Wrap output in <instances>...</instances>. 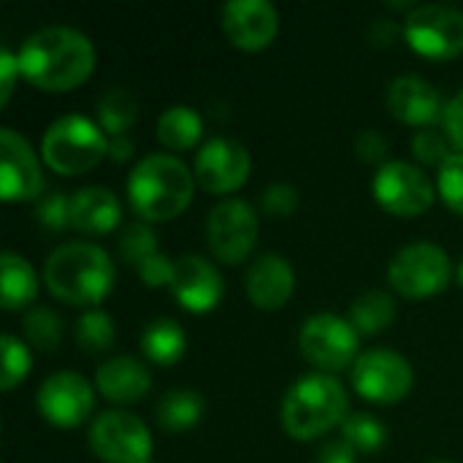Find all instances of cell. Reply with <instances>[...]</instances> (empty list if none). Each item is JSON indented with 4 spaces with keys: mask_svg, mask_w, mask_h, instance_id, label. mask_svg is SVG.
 I'll return each mask as SVG.
<instances>
[{
    "mask_svg": "<svg viewBox=\"0 0 463 463\" xmlns=\"http://www.w3.org/2000/svg\"><path fill=\"white\" fill-rule=\"evenodd\" d=\"M19 73L52 92L79 87L95 68V46L87 33L71 24H43L33 30L16 52Z\"/></svg>",
    "mask_w": 463,
    "mask_h": 463,
    "instance_id": "6da1fadb",
    "label": "cell"
},
{
    "mask_svg": "<svg viewBox=\"0 0 463 463\" xmlns=\"http://www.w3.org/2000/svg\"><path fill=\"white\" fill-rule=\"evenodd\" d=\"M43 282L65 304L87 307L103 301L114 288V260L100 244L62 241L43 263Z\"/></svg>",
    "mask_w": 463,
    "mask_h": 463,
    "instance_id": "7a4b0ae2",
    "label": "cell"
},
{
    "mask_svg": "<svg viewBox=\"0 0 463 463\" xmlns=\"http://www.w3.org/2000/svg\"><path fill=\"white\" fill-rule=\"evenodd\" d=\"M195 174L168 152L144 155L128 182V201L144 222H163L184 212L193 198Z\"/></svg>",
    "mask_w": 463,
    "mask_h": 463,
    "instance_id": "3957f363",
    "label": "cell"
},
{
    "mask_svg": "<svg viewBox=\"0 0 463 463\" xmlns=\"http://www.w3.org/2000/svg\"><path fill=\"white\" fill-rule=\"evenodd\" d=\"M347 415H350V396L345 385L326 372H312L298 377L288 388L279 407L282 429L293 439H317L334 426H342Z\"/></svg>",
    "mask_w": 463,
    "mask_h": 463,
    "instance_id": "277c9868",
    "label": "cell"
},
{
    "mask_svg": "<svg viewBox=\"0 0 463 463\" xmlns=\"http://www.w3.org/2000/svg\"><path fill=\"white\" fill-rule=\"evenodd\" d=\"M41 155L57 174L76 176L95 168L109 155V136L87 114L71 111L57 117L43 130Z\"/></svg>",
    "mask_w": 463,
    "mask_h": 463,
    "instance_id": "5b68a950",
    "label": "cell"
},
{
    "mask_svg": "<svg viewBox=\"0 0 463 463\" xmlns=\"http://www.w3.org/2000/svg\"><path fill=\"white\" fill-rule=\"evenodd\" d=\"M453 277L450 255L434 241L404 244L388 263L391 285L410 298H426L448 288Z\"/></svg>",
    "mask_w": 463,
    "mask_h": 463,
    "instance_id": "8992f818",
    "label": "cell"
},
{
    "mask_svg": "<svg viewBox=\"0 0 463 463\" xmlns=\"http://www.w3.org/2000/svg\"><path fill=\"white\" fill-rule=\"evenodd\" d=\"M87 442L103 463H149L152 434L146 423L128 410H106L92 418Z\"/></svg>",
    "mask_w": 463,
    "mask_h": 463,
    "instance_id": "52a82bcc",
    "label": "cell"
},
{
    "mask_svg": "<svg viewBox=\"0 0 463 463\" xmlns=\"http://www.w3.org/2000/svg\"><path fill=\"white\" fill-rule=\"evenodd\" d=\"M350 380L364 399L377 404H391L412 391L415 369L402 353L391 347H369L358 353V358L353 361Z\"/></svg>",
    "mask_w": 463,
    "mask_h": 463,
    "instance_id": "ba28073f",
    "label": "cell"
},
{
    "mask_svg": "<svg viewBox=\"0 0 463 463\" xmlns=\"http://www.w3.org/2000/svg\"><path fill=\"white\" fill-rule=\"evenodd\" d=\"M404 38L423 57H456L463 52V11L450 3H418L404 16Z\"/></svg>",
    "mask_w": 463,
    "mask_h": 463,
    "instance_id": "9c48e42d",
    "label": "cell"
},
{
    "mask_svg": "<svg viewBox=\"0 0 463 463\" xmlns=\"http://www.w3.org/2000/svg\"><path fill=\"white\" fill-rule=\"evenodd\" d=\"M358 336L361 334L347 317H339L334 312H317L301 323L298 347L312 366L328 374L345 369L347 364L353 366V361L358 358Z\"/></svg>",
    "mask_w": 463,
    "mask_h": 463,
    "instance_id": "30bf717a",
    "label": "cell"
},
{
    "mask_svg": "<svg viewBox=\"0 0 463 463\" xmlns=\"http://www.w3.org/2000/svg\"><path fill=\"white\" fill-rule=\"evenodd\" d=\"M206 241L217 260L239 263L258 241V212L244 198H222L206 214Z\"/></svg>",
    "mask_w": 463,
    "mask_h": 463,
    "instance_id": "8fae6325",
    "label": "cell"
},
{
    "mask_svg": "<svg viewBox=\"0 0 463 463\" xmlns=\"http://www.w3.org/2000/svg\"><path fill=\"white\" fill-rule=\"evenodd\" d=\"M374 198L393 214L415 217L434 203L431 176L410 160H385L372 182Z\"/></svg>",
    "mask_w": 463,
    "mask_h": 463,
    "instance_id": "7c38bea8",
    "label": "cell"
},
{
    "mask_svg": "<svg viewBox=\"0 0 463 463\" xmlns=\"http://www.w3.org/2000/svg\"><path fill=\"white\" fill-rule=\"evenodd\" d=\"M35 407L49 423L73 429L90 418V412L95 407V391L84 374L60 369V372H52L38 385Z\"/></svg>",
    "mask_w": 463,
    "mask_h": 463,
    "instance_id": "4fadbf2b",
    "label": "cell"
},
{
    "mask_svg": "<svg viewBox=\"0 0 463 463\" xmlns=\"http://www.w3.org/2000/svg\"><path fill=\"white\" fill-rule=\"evenodd\" d=\"M250 165H252V157L241 141L231 136H214L198 149L193 174H195V182L206 193L225 195V193L239 190L247 182Z\"/></svg>",
    "mask_w": 463,
    "mask_h": 463,
    "instance_id": "5bb4252c",
    "label": "cell"
},
{
    "mask_svg": "<svg viewBox=\"0 0 463 463\" xmlns=\"http://www.w3.org/2000/svg\"><path fill=\"white\" fill-rule=\"evenodd\" d=\"M0 190L3 201H38L43 193V174L38 155L22 133L0 128Z\"/></svg>",
    "mask_w": 463,
    "mask_h": 463,
    "instance_id": "9a60e30c",
    "label": "cell"
},
{
    "mask_svg": "<svg viewBox=\"0 0 463 463\" xmlns=\"http://www.w3.org/2000/svg\"><path fill=\"white\" fill-rule=\"evenodd\" d=\"M171 293L174 298L190 309V312H209L222 298L225 282L217 266L195 252H187L174 260V277H171Z\"/></svg>",
    "mask_w": 463,
    "mask_h": 463,
    "instance_id": "2e32d148",
    "label": "cell"
},
{
    "mask_svg": "<svg viewBox=\"0 0 463 463\" xmlns=\"http://www.w3.org/2000/svg\"><path fill=\"white\" fill-rule=\"evenodd\" d=\"M222 30L239 49H263L279 30V14L271 0H228L222 5Z\"/></svg>",
    "mask_w": 463,
    "mask_h": 463,
    "instance_id": "e0dca14e",
    "label": "cell"
},
{
    "mask_svg": "<svg viewBox=\"0 0 463 463\" xmlns=\"http://www.w3.org/2000/svg\"><path fill=\"white\" fill-rule=\"evenodd\" d=\"M385 103L393 117H399L407 125L431 128L445 114L442 92L418 73H402L396 76L385 90Z\"/></svg>",
    "mask_w": 463,
    "mask_h": 463,
    "instance_id": "ac0fdd59",
    "label": "cell"
},
{
    "mask_svg": "<svg viewBox=\"0 0 463 463\" xmlns=\"http://www.w3.org/2000/svg\"><path fill=\"white\" fill-rule=\"evenodd\" d=\"M244 288H247L250 301L258 309L285 307V301L293 296V288H296V274H293L290 260L279 252L258 255L244 274Z\"/></svg>",
    "mask_w": 463,
    "mask_h": 463,
    "instance_id": "d6986e66",
    "label": "cell"
},
{
    "mask_svg": "<svg viewBox=\"0 0 463 463\" xmlns=\"http://www.w3.org/2000/svg\"><path fill=\"white\" fill-rule=\"evenodd\" d=\"M98 391L117 404H133L144 399L152 388V372L144 361L133 355H114L103 361L95 372Z\"/></svg>",
    "mask_w": 463,
    "mask_h": 463,
    "instance_id": "ffe728a7",
    "label": "cell"
},
{
    "mask_svg": "<svg viewBox=\"0 0 463 463\" xmlns=\"http://www.w3.org/2000/svg\"><path fill=\"white\" fill-rule=\"evenodd\" d=\"M122 217V203L114 190L87 184L71 193V225L81 233H109Z\"/></svg>",
    "mask_w": 463,
    "mask_h": 463,
    "instance_id": "44dd1931",
    "label": "cell"
},
{
    "mask_svg": "<svg viewBox=\"0 0 463 463\" xmlns=\"http://www.w3.org/2000/svg\"><path fill=\"white\" fill-rule=\"evenodd\" d=\"M203 410H206V402H203V396L198 391H193V388H171L157 399L155 420H157L160 429H165L171 434H179V431L193 429L203 418Z\"/></svg>",
    "mask_w": 463,
    "mask_h": 463,
    "instance_id": "7402d4cb",
    "label": "cell"
},
{
    "mask_svg": "<svg viewBox=\"0 0 463 463\" xmlns=\"http://www.w3.org/2000/svg\"><path fill=\"white\" fill-rule=\"evenodd\" d=\"M141 350L160 366L176 364L187 350V334L174 317H155L141 331Z\"/></svg>",
    "mask_w": 463,
    "mask_h": 463,
    "instance_id": "603a6c76",
    "label": "cell"
},
{
    "mask_svg": "<svg viewBox=\"0 0 463 463\" xmlns=\"http://www.w3.org/2000/svg\"><path fill=\"white\" fill-rule=\"evenodd\" d=\"M0 271H3V282H0L3 307L5 309L27 307L38 293V277H35V269L30 266V260L14 250H5L0 255Z\"/></svg>",
    "mask_w": 463,
    "mask_h": 463,
    "instance_id": "cb8c5ba5",
    "label": "cell"
},
{
    "mask_svg": "<svg viewBox=\"0 0 463 463\" xmlns=\"http://www.w3.org/2000/svg\"><path fill=\"white\" fill-rule=\"evenodd\" d=\"M203 133L201 114L187 103H174L157 117V138L168 149H190Z\"/></svg>",
    "mask_w": 463,
    "mask_h": 463,
    "instance_id": "d4e9b609",
    "label": "cell"
},
{
    "mask_svg": "<svg viewBox=\"0 0 463 463\" xmlns=\"http://www.w3.org/2000/svg\"><path fill=\"white\" fill-rule=\"evenodd\" d=\"M98 111V125L103 128L106 136H125V130L136 122L138 117V100L128 87H106L95 103Z\"/></svg>",
    "mask_w": 463,
    "mask_h": 463,
    "instance_id": "484cf974",
    "label": "cell"
},
{
    "mask_svg": "<svg viewBox=\"0 0 463 463\" xmlns=\"http://www.w3.org/2000/svg\"><path fill=\"white\" fill-rule=\"evenodd\" d=\"M396 317V301L385 290H366L350 304L347 320L358 334H380L385 331Z\"/></svg>",
    "mask_w": 463,
    "mask_h": 463,
    "instance_id": "4316f807",
    "label": "cell"
},
{
    "mask_svg": "<svg viewBox=\"0 0 463 463\" xmlns=\"http://www.w3.org/2000/svg\"><path fill=\"white\" fill-rule=\"evenodd\" d=\"M73 336H76V345L84 350V353H106L114 339H117V326H114V317L106 312V309H87L76 326H73Z\"/></svg>",
    "mask_w": 463,
    "mask_h": 463,
    "instance_id": "83f0119b",
    "label": "cell"
},
{
    "mask_svg": "<svg viewBox=\"0 0 463 463\" xmlns=\"http://www.w3.org/2000/svg\"><path fill=\"white\" fill-rule=\"evenodd\" d=\"M385 426L380 418L369 415V412H350L342 423V439L355 448V453H372V450H380L385 445Z\"/></svg>",
    "mask_w": 463,
    "mask_h": 463,
    "instance_id": "f1b7e54d",
    "label": "cell"
},
{
    "mask_svg": "<svg viewBox=\"0 0 463 463\" xmlns=\"http://www.w3.org/2000/svg\"><path fill=\"white\" fill-rule=\"evenodd\" d=\"M24 334L41 350H54L62 336V320L52 307H30L24 312Z\"/></svg>",
    "mask_w": 463,
    "mask_h": 463,
    "instance_id": "f546056e",
    "label": "cell"
},
{
    "mask_svg": "<svg viewBox=\"0 0 463 463\" xmlns=\"http://www.w3.org/2000/svg\"><path fill=\"white\" fill-rule=\"evenodd\" d=\"M0 350H3V369H0V388L11 391L16 383H22L30 372V350L27 345L14 336V334H3L0 336Z\"/></svg>",
    "mask_w": 463,
    "mask_h": 463,
    "instance_id": "4dcf8cb0",
    "label": "cell"
},
{
    "mask_svg": "<svg viewBox=\"0 0 463 463\" xmlns=\"http://www.w3.org/2000/svg\"><path fill=\"white\" fill-rule=\"evenodd\" d=\"M155 252H160V250H157V233H155L144 220L128 222V225L122 228V233H119V255H122L128 263L138 266L141 260H146V258L155 255Z\"/></svg>",
    "mask_w": 463,
    "mask_h": 463,
    "instance_id": "1f68e13d",
    "label": "cell"
},
{
    "mask_svg": "<svg viewBox=\"0 0 463 463\" xmlns=\"http://www.w3.org/2000/svg\"><path fill=\"white\" fill-rule=\"evenodd\" d=\"M437 190L445 198V203L463 214V152H453L437 174Z\"/></svg>",
    "mask_w": 463,
    "mask_h": 463,
    "instance_id": "d6a6232c",
    "label": "cell"
},
{
    "mask_svg": "<svg viewBox=\"0 0 463 463\" xmlns=\"http://www.w3.org/2000/svg\"><path fill=\"white\" fill-rule=\"evenodd\" d=\"M35 220L46 231H62L65 225H71V195L60 190L41 193V198L35 201Z\"/></svg>",
    "mask_w": 463,
    "mask_h": 463,
    "instance_id": "836d02e7",
    "label": "cell"
},
{
    "mask_svg": "<svg viewBox=\"0 0 463 463\" xmlns=\"http://www.w3.org/2000/svg\"><path fill=\"white\" fill-rule=\"evenodd\" d=\"M412 155L423 163H437L442 165L453 152H450V141L442 130H437L434 125L431 128H420L415 136H412Z\"/></svg>",
    "mask_w": 463,
    "mask_h": 463,
    "instance_id": "e575fe53",
    "label": "cell"
},
{
    "mask_svg": "<svg viewBox=\"0 0 463 463\" xmlns=\"http://www.w3.org/2000/svg\"><path fill=\"white\" fill-rule=\"evenodd\" d=\"M260 206L271 217H288L298 206V190L290 182H271L260 193Z\"/></svg>",
    "mask_w": 463,
    "mask_h": 463,
    "instance_id": "d590c367",
    "label": "cell"
},
{
    "mask_svg": "<svg viewBox=\"0 0 463 463\" xmlns=\"http://www.w3.org/2000/svg\"><path fill=\"white\" fill-rule=\"evenodd\" d=\"M138 277L144 279V285L149 288H160V285H171V277H174V260L165 255V252H155L149 255L146 260H141L136 266Z\"/></svg>",
    "mask_w": 463,
    "mask_h": 463,
    "instance_id": "8d00e7d4",
    "label": "cell"
},
{
    "mask_svg": "<svg viewBox=\"0 0 463 463\" xmlns=\"http://www.w3.org/2000/svg\"><path fill=\"white\" fill-rule=\"evenodd\" d=\"M355 152L366 163H380L388 155V138L377 128H364L355 138Z\"/></svg>",
    "mask_w": 463,
    "mask_h": 463,
    "instance_id": "74e56055",
    "label": "cell"
},
{
    "mask_svg": "<svg viewBox=\"0 0 463 463\" xmlns=\"http://www.w3.org/2000/svg\"><path fill=\"white\" fill-rule=\"evenodd\" d=\"M442 125L448 130V138L463 149V87L448 100L445 114H442Z\"/></svg>",
    "mask_w": 463,
    "mask_h": 463,
    "instance_id": "f35d334b",
    "label": "cell"
},
{
    "mask_svg": "<svg viewBox=\"0 0 463 463\" xmlns=\"http://www.w3.org/2000/svg\"><path fill=\"white\" fill-rule=\"evenodd\" d=\"M366 35L374 46H388L393 38L404 35V24H399L396 19H388V16H377L369 22L366 27Z\"/></svg>",
    "mask_w": 463,
    "mask_h": 463,
    "instance_id": "ab89813d",
    "label": "cell"
},
{
    "mask_svg": "<svg viewBox=\"0 0 463 463\" xmlns=\"http://www.w3.org/2000/svg\"><path fill=\"white\" fill-rule=\"evenodd\" d=\"M315 463H358V456H355V448H350L345 439H334L317 450Z\"/></svg>",
    "mask_w": 463,
    "mask_h": 463,
    "instance_id": "60d3db41",
    "label": "cell"
},
{
    "mask_svg": "<svg viewBox=\"0 0 463 463\" xmlns=\"http://www.w3.org/2000/svg\"><path fill=\"white\" fill-rule=\"evenodd\" d=\"M19 73L16 54H11L8 46H0V100L5 103L14 90V76Z\"/></svg>",
    "mask_w": 463,
    "mask_h": 463,
    "instance_id": "b9f144b4",
    "label": "cell"
},
{
    "mask_svg": "<svg viewBox=\"0 0 463 463\" xmlns=\"http://www.w3.org/2000/svg\"><path fill=\"white\" fill-rule=\"evenodd\" d=\"M130 155H133V141H130L128 136H114V138H109V157H111V160L122 163V160H128Z\"/></svg>",
    "mask_w": 463,
    "mask_h": 463,
    "instance_id": "7bdbcfd3",
    "label": "cell"
},
{
    "mask_svg": "<svg viewBox=\"0 0 463 463\" xmlns=\"http://www.w3.org/2000/svg\"><path fill=\"white\" fill-rule=\"evenodd\" d=\"M388 5L391 8H410V11L415 8V3H410V0H388Z\"/></svg>",
    "mask_w": 463,
    "mask_h": 463,
    "instance_id": "ee69618b",
    "label": "cell"
},
{
    "mask_svg": "<svg viewBox=\"0 0 463 463\" xmlns=\"http://www.w3.org/2000/svg\"><path fill=\"white\" fill-rule=\"evenodd\" d=\"M456 277H458V282L463 285V258H461V263H458V269H456Z\"/></svg>",
    "mask_w": 463,
    "mask_h": 463,
    "instance_id": "f6af8a7d",
    "label": "cell"
},
{
    "mask_svg": "<svg viewBox=\"0 0 463 463\" xmlns=\"http://www.w3.org/2000/svg\"><path fill=\"white\" fill-rule=\"evenodd\" d=\"M434 463H450V461H434Z\"/></svg>",
    "mask_w": 463,
    "mask_h": 463,
    "instance_id": "bcb514c9",
    "label": "cell"
}]
</instances>
